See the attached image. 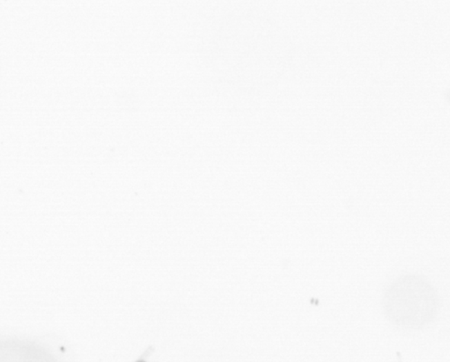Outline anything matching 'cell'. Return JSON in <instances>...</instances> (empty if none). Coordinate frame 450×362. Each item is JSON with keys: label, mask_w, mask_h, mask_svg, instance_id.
Returning <instances> with one entry per match:
<instances>
[{"label": "cell", "mask_w": 450, "mask_h": 362, "mask_svg": "<svg viewBox=\"0 0 450 362\" xmlns=\"http://www.w3.org/2000/svg\"><path fill=\"white\" fill-rule=\"evenodd\" d=\"M438 294L421 275L407 274L391 283L382 297L385 316L398 328L420 330L436 318Z\"/></svg>", "instance_id": "cell-1"}, {"label": "cell", "mask_w": 450, "mask_h": 362, "mask_svg": "<svg viewBox=\"0 0 450 362\" xmlns=\"http://www.w3.org/2000/svg\"><path fill=\"white\" fill-rule=\"evenodd\" d=\"M149 349H150V348H149ZM148 352H149V350L146 351V352H144L143 356L141 357V358H139V359H138V360H137V361H135V362H148L147 360H146V355H147V354H148Z\"/></svg>", "instance_id": "cell-2"}]
</instances>
